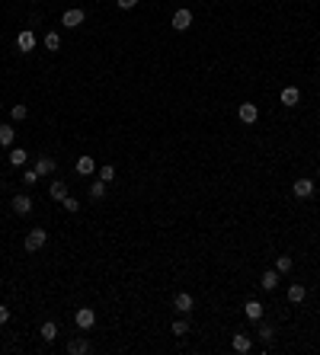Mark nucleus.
Listing matches in <instances>:
<instances>
[{
	"instance_id": "obj_14",
	"label": "nucleus",
	"mask_w": 320,
	"mask_h": 355,
	"mask_svg": "<svg viewBox=\"0 0 320 355\" xmlns=\"http://www.w3.org/2000/svg\"><path fill=\"white\" fill-rule=\"evenodd\" d=\"M244 314L250 317V320H263V304H259V301H246L244 304Z\"/></svg>"
},
{
	"instance_id": "obj_24",
	"label": "nucleus",
	"mask_w": 320,
	"mask_h": 355,
	"mask_svg": "<svg viewBox=\"0 0 320 355\" xmlns=\"http://www.w3.org/2000/svg\"><path fill=\"white\" fill-rule=\"evenodd\" d=\"M292 269V256H279L275 259V272H288Z\"/></svg>"
},
{
	"instance_id": "obj_27",
	"label": "nucleus",
	"mask_w": 320,
	"mask_h": 355,
	"mask_svg": "<svg viewBox=\"0 0 320 355\" xmlns=\"http://www.w3.org/2000/svg\"><path fill=\"white\" fill-rule=\"evenodd\" d=\"M26 115H29V109L23 106V102H16V106H13V119H16V122H23Z\"/></svg>"
},
{
	"instance_id": "obj_6",
	"label": "nucleus",
	"mask_w": 320,
	"mask_h": 355,
	"mask_svg": "<svg viewBox=\"0 0 320 355\" xmlns=\"http://www.w3.org/2000/svg\"><path fill=\"white\" fill-rule=\"evenodd\" d=\"M231 346H234V352H250V349H253V339H250L246 333H234Z\"/></svg>"
},
{
	"instance_id": "obj_5",
	"label": "nucleus",
	"mask_w": 320,
	"mask_h": 355,
	"mask_svg": "<svg viewBox=\"0 0 320 355\" xmlns=\"http://www.w3.org/2000/svg\"><path fill=\"white\" fill-rule=\"evenodd\" d=\"M16 48H20V51H32V48H35V35H32V29H23V32L16 35Z\"/></svg>"
},
{
	"instance_id": "obj_25",
	"label": "nucleus",
	"mask_w": 320,
	"mask_h": 355,
	"mask_svg": "<svg viewBox=\"0 0 320 355\" xmlns=\"http://www.w3.org/2000/svg\"><path fill=\"white\" fill-rule=\"evenodd\" d=\"M272 336H275V330L269 327V323H263V327H259V339H263V342H272Z\"/></svg>"
},
{
	"instance_id": "obj_13",
	"label": "nucleus",
	"mask_w": 320,
	"mask_h": 355,
	"mask_svg": "<svg viewBox=\"0 0 320 355\" xmlns=\"http://www.w3.org/2000/svg\"><path fill=\"white\" fill-rule=\"evenodd\" d=\"M314 192V179H295V195L298 199H307Z\"/></svg>"
},
{
	"instance_id": "obj_31",
	"label": "nucleus",
	"mask_w": 320,
	"mask_h": 355,
	"mask_svg": "<svg viewBox=\"0 0 320 355\" xmlns=\"http://www.w3.org/2000/svg\"><path fill=\"white\" fill-rule=\"evenodd\" d=\"M135 3H138V0H119V7H122V10H131Z\"/></svg>"
},
{
	"instance_id": "obj_22",
	"label": "nucleus",
	"mask_w": 320,
	"mask_h": 355,
	"mask_svg": "<svg viewBox=\"0 0 320 355\" xmlns=\"http://www.w3.org/2000/svg\"><path fill=\"white\" fill-rule=\"evenodd\" d=\"M26 151H23V148H13V151H10V163H13V167H23V163H26Z\"/></svg>"
},
{
	"instance_id": "obj_26",
	"label": "nucleus",
	"mask_w": 320,
	"mask_h": 355,
	"mask_svg": "<svg viewBox=\"0 0 320 355\" xmlns=\"http://www.w3.org/2000/svg\"><path fill=\"white\" fill-rule=\"evenodd\" d=\"M99 179H102V182H112V179H116V170H112L109 163H106V167L99 170Z\"/></svg>"
},
{
	"instance_id": "obj_23",
	"label": "nucleus",
	"mask_w": 320,
	"mask_h": 355,
	"mask_svg": "<svg viewBox=\"0 0 320 355\" xmlns=\"http://www.w3.org/2000/svg\"><path fill=\"white\" fill-rule=\"evenodd\" d=\"M45 48H48V51H58V48H61V35H58V32H48V35H45Z\"/></svg>"
},
{
	"instance_id": "obj_30",
	"label": "nucleus",
	"mask_w": 320,
	"mask_h": 355,
	"mask_svg": "<svg viewBox=\"0 0 320 355\" xmlns=\"http://www.w3.org/2000/svg\"><path fill=\"white\" fill-rule=\"evenodd\" d=\"M173 333H176V336H186V333H189V323H186V320H176V323H173Z\"/></svg>"
},
{
	"instance_id": "obj_15",
	"label": "nucleus",
	"mask_w": 320,
	"mask_h": 355,
	"mask_svg": "<svg viewBox=\"0 0 320 355\" xmlns=\"http://www.w3.org/2000/svg\"><path fill=\"white\" fill-rule=\"evenodd\" d=\"M74 170H77V173H80V176H90V173H93V170H96L93 157H80V160L74 163Z\"/></svg>"
},
{
	"instance_id": "obj_32",
	"label": "nucleus",
	"mask_w": 320,
	"mask_h": 355,
	"mask_svg": "<svg viewBox=\"0 0 320 355\" xmlns=\"http://www.w3.org/2000/svg\"><path fill=\"white\" fill-rule=\"evenodd\" d=\"M10 320V307H0V323H7Z\"/></svg>"
},
{
	"instance_id": "obj_17",
	"label": "nucleus",
	"mask_w": 320,
	"mask_h": 355,
	"mask_svg": "<svg viewBox=\"0 0 320 355\" xmlns=\"http://www.w3.org/2000/svg\"><path fill=\"white\" fill-rule=\"evenodd\" d=\"M106 186H109V182H102V179H96L93 186H90V199H93V202H99L102 195H106Z\"/></svg>"
},
{
	"instance_id": "obj_21",
	"label": "nucleus",
	"mask_w": 320,
	"mask_h": 355,
	"mask_svg": "<svg viewBox=\"0 0 320 355\" xmlns=\"http://www.w3.org/2000/svg\"><path fill=\"white\" fill-rule=\"evenodd\" d=\"M39 333H42V339H45V342H51V339L58 336V327H55L51 320H48V323H42V330H39Z\"/></svg>"
},
{
	"instance_id": "obj_9",
	"label": "nucleus",
	"mask_w": 320,
	"mask_h": 355,
	"mask_svg": "<svg viewBox=\"0 0 320 355\" xmlns=\"http://www.w3.org/2000/svg\"><path fill=\"white\" fill-rule=\"evenodd\" d=\"M48 192H51V199H55L58 205H61V202L68 199V182H64V179H55V182H51V189H48Z\"/></svg>"
},
{
	"instance_id": "obj_7",
	"label": "nucleus",
	"mask_w": 320,
	"mask_h": 355,
	"mask_svg": "<svg viewBox=\"0 0 320 355\" xmlns=\"http://www.w3.org/2000/svg\"><path fill=\"white\" fill-rule=\"evenodd\" d=\"M80 23H83V10H68L61 16V26H68V29H77Z\"/></svg>"
},
{
	"instance_id": "obj_28",
	"label": "nucleus",
	"mask_w": 320,
	"mask_h": 355,
	"mask_svg": "<svg viewBox=\"0 0 320 355\" xmlns=\"http://www.w3.org/2000/svg\"><path fill=\"white\" fill-rule=\"evenodd\" d=\"M61 205H64V211H80V202H77V199H71V195L61 202Z\"/></svg>"
},
{
	"instance_id": "obj_11",
	"label": "nucleus",
	"mask_w": 320,
	"mask_h": 355,
	"mask_svg": "<svg viewBox=\"0 0 320 355\" xmlns=\"http://www.w3.org/2000/svg\"><path fill=\"white\" fill-rule=\"evenodd\" d=\"M173 307H176L179 314H189V310H192V295H186V291H179V295L173 298Z\"/></svg>"
},
{
	"instance_id": "obj_3",
	"label": "nucleus",
	"mask_w": 320,
	"mask_h": 355,
	"mask_svg": "<svg viewBox=\"0 0 320 355\" xmlns=\"http://www.w3.org/2000/svg\"><path fill=\"white\" fill-rule=\"evenodd\" d=\"M256 115H259V109L253 106V102H240V109H237V119L244 122V125H253V122H256Z\"/></svg>"
},
{
	"instance_id": "obj_2",
	"label": "nucleus",
	"mask_w": 320,
	"mask_h": 355,
	"mask_svg": "<svg viewBox=\"0 0 320 355\" xmlns=\"http://www.w3.org/2000/svg\"><path fill=\"white\" fill-rule=\"evenodd\" d=\"M74 323H77L80 330H90V327L96 323V314H93V307H80V310L74 314Z\"/></svg>"
},
{
	"instance_id": "obj_20",
	"label": "nucleus",
	"mask_w": 320,
	"mask_h": 355,
	"mask_svg": "<svg viewBox=\"0 0 320 355\" xmlns=\"http://www.w3.org/2000/svg\"><path fill=\"white\" fill-rule=\"evenodd\" d=\"M266 291H272L275 285H279V272H263V281H259Z\"/></svg>"
},
{
	"instance_id": "obj_18",
	"label": "nucleus",
	"mask_w": 320,
	"mask_h": 355,
	"mask_svg": "<svg viewBox=\"0 0 320 355\" xmlns=\"http://www.w3.org/2000/svg\"><path fill=\"white\" fill-rule=\"evenodd\" d=\"M304 295H307L304 285H292V288H288V301H292V304H301V301H304Z\"/></svg>"
},
{
	"instance_id": "obj_29",
	"label": "nucleus",
	"mask_w": 320,
	"mask_h": 355,
	"mask_svg": "<svg viewBox=\"0 0 320 355\" xmlns=\"http://www.w3.org/2000/svg\"><path fill=\"white\" fill-rule=\"evenodd\" d=\"M23 182H26V186H35V182H39V173H35V170H26V173H23Z\"/></svg>"
},
{
	"instance_id": "obj_10",
	"label": "nucleus",
	"mask_w": 320,
	"mask_h": 355,
	"mask_svg": "<svg viewBox=\"0 0 320 355\" xmlns=\"http://www.w3.org/2000/svg\"><path fill=\"white\" fill-rule=\"evenodd\" d=\"M279 100L285 102L288 109H292V106H298V100H301V90H298V87H285V90H282V96H279Z\"/></svg>"
},
{
	"instance_id": "obj_19",
	"label": "nucleus",
	"mask_w": 320,
	"mask_h": 355,
	"mask_svg": "<svg viewBox=\"0 0 320 355\" xmlns=\"http://www.w3.org/2000/svg\"><path fill=\"white\" fill-rule=\"evenodd\" d=\"M13 138H16V131L10 125H0V144H3V148H10V144H13Z\"/></svg>"
},
{
	"instance_id": "obj_16",
	"label": "nucleus",
	"mask_w": 320,
	"mask_h": 355,
	"mask_svg": "<svg viewBox=\"0 0 320 355\" xmlns=\"http://www.w3.org/2000/svg\"><path fill=\"white\" fill-rule=\"evenodd\" d=\"M68 352H71V355H83V352H90V342L77 336V339H71V342H68Z\"/></svg>"
},
{
	"instance_id": "obj_8",
	"label": "nucleus",
	"mask_w": 320,
	"mask_h": 355,
	"mask_svg": "<svg viewBox=\"0 0 320 355\" xmlns=\"http://www.w3.org/2000/svg\"><path fill=\"white\" fill-rule=\"evenodd\" d=\"M10 205H13L16 215H29V211H32V199H29V195H16Z\"/></svg>"
},
{
	"instance_id": "obj_1",
	"label": "nucleus",
	"mask_w": 320,
	"mask_h": 355,
	"mask_svg": "<svg viewBox=\"0 0 320 355\" xmlns=\"http://www.w3.org/2000/svg\"><path fill=\"white\" fill-rule=\"evenodd\" d=\"M42 247H45V230L32 228L26 234V250H29V253H35V250H42Z\"/></svg>"
},
{
	"instance_id": "obj_4",
	"label": "nucleus",
	"mask_w": 320,
	"mask_h": 355,
	"mask_svg": "<svg viewBox=\"0 0 320 355\" xmlns=\"http://www.w3.org/2000/svg\"><path fill=\"white\" fill-rule=\"evenodd\" d=\"M189 26H192V13L189 10H176V13H173V29H176V32H186Z\"/></svg>"
},
{
	"instance_id": "obj_12",
	"label": "nucleus",
	"mask_w": 320,
	"mask_h": 355,
	"mask_svg": "<svg viewBox=\"0 0 320 355\" xmlns=\"http://www.w3.org/2000/svg\"><path fill=\"white\" fill-rule=\"evenodd\" d=\"M35 173H39V176H48V173H55V160L42 154L39 160H35Z\"/></svg>"
}]
</instances>
